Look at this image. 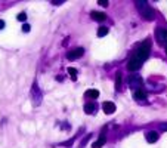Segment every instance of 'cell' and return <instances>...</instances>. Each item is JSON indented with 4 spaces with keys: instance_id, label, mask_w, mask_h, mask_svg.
<instances>
[{
    "instance_id": "obj_1",
    "label": "cell",
    "mask_w": 167,
    "mask_h": 148,
    "mask_svg": "<svg viewBox=\"0 0 167 148\" xmlns=\"http://www.w3.org/2000/svg\"><path fill=\"white\" fill-rule=\"evenodd\" d=\"M136 6H138V9H139V13L144 17V19H148V21L154 19V9L148 5V2L139 0V2H136Z\"/></svg>"
},
{
    "instance_id": "obj_2",
    "label": "cell",
    "mask_w": 167,
    "mask_h": 148,
    "mask_svg": "<svg viewBox=\"0 0 167 148\" xmlns=\"http://www.w3.org/2000/svg\"><path fill=\"white\" fill-rule=\"evenodd\" d=\"M150 51H151V45H150V40H145L144 43L136 49V52H135L133 57H136L138 59H140L142 62H145L146 59H148V57H150Z\"/></svg>"
},
{
    "instance_id": "obj_3",
    "label": "cell",
    "mask_w": 167,
    "mask_h": 148,
    "mask_svg": "<svg viewBox=\"0 0 167 148\" xmlns=\"http://www.w3.org/2000/svg\"><path fill=\"white\" fill-rule=\"evenodd\" d=\"M129 86H130L133 91H138V89H142L144 81H142V79H140L139 76H130V79H129Z\"/></svg>"
},
{
    "instance_id": "obj_4",
    "label": "cell",
    "mask_w": 167,
    "mask_h": 148,
    "mask_svg": "<svg viewBox=\"0 0 167 148\" xmlns=\"http://www.w3.org/2000/svg\"><path fill=\"white\" fill-rule=\"evenodd\" d=\"M142 61L140 59H138L136 57H132V59L127 62V70L129 71H136V70H139L140 68V65H142Z\"/></svg>"
},
{
    "instance_id": "obj_5",
    "label": "cell",
    "mask_w": 167,
    "mask_h": 148,
    "mask_svg": "<svg viewBox=\"0 0 167 148\" xmlns=\"http://www.w3.org/2000/svg\"><path fill=\"white\" fill-rule=\"evenodd\" d=\"M83 55H84V49L83 47H77V49H74V51L68 52L67 58L70 61H76V59H78L80 57H83Z\"/></svg>"
},
{
    "instance_id": "obj_6",
    "label": "cell",
    "mask_w": 167,
    "mask_h": 148,
    "mask_svg": "<svg viewBox=\"0 0 167 148\" xmlns=\"http://www.w3.org/2000/svg\"><path fill=\"white\" fill-rule=\"evenodd\" d=\"M157 39H158L160 43H167V30L166 28L157 30Z\"/></svg>"
},
{
    "instance_id": "obj_7",
    "label": "cell",
    "mask_w": 167,
    "mask_h": 148,
    "mask_svg": "<svg viewBox=\"0 0 167 148\" xmlns=\"http://www.w3.org/2000/svg\"><path fill=\"white\" fill-rule=\"evenodd\" d=\"M90 18L93 19V21H105L106 19V15L104 13V12H90Z\"/></svg>"
},
{
    "instance_id": "obj_8",
    "label": "cell",
    "mask_w": 167,
    "mask_h": 148,
    "mask_svg": "<svg viewBox=\"0 0 167 148\" xmlns=\"http://www.w3.org/2000/svg\"><path fill=\"white\" fill-rule=\"evenodd\" d=\"M102 108H104V113L112 114L114 111H115V104H114V102H104Z\"/></svg>"
},
{
    "instance_id": "obj_9",
    "label": "cell",
    "mask_w": 167,
    "mask_h": 148,
    "mask_svg": "<svg viewBox=\"0 0 167 148\" xmlns=\"http://www.w3.org/2000/svg\"><path fill=\"white\" fill-rule=\"evenodd\" d=\"M146 141L150 144H154L158 141V133H157L155 131H150L148 133H146Z\"/></svg>"
},
{
    "instance_id": "obj_10",
    "label": "cell",
    "mask_w": 167,
    "mask_h": 148,
    "mask_svg": "<svg viewBox=\"0 0 167 148\" xmlns=\"http://www.w3.org/2000/svg\"><path fill=\"white\" fill-rule=\"evenodd\" d=\"M133 96L136 101H145V99H146V92H145L144 89H138V91H135Z\"/></svg>"
},
{
    "instance_id": "obj_11",
    "label": "cell",
    "mask_w": 167,
    "mask_h": 148,
    "mask_svg": "<svg viewBox=\"0 0 167 148\" xmlns=\"http://www.w3.org/2000/svg\"><path fill=\"white\" fill-rule=\"evenodd\" d=\"M98 110L95 102H89V104H84V113L86 114H93Z\"/></svg>"
},
{
    "instance_id": "obj_12",
    "label": "cell",
    "mask_w": 167,
    "mask_h": 148,
    "mask_svg": "<svg viewBox=\"0 0 167 148\" xmlns=\"http://www.w3.org/2000/svg\"><path fill=\"white\" fill-rule=\"evenodd\" d=\"M105 141H106V139H105V135L102 133V135L99 136V139L92 144V148H101V147H104V145H105Z\"/></svg>"
},
{
    "instance_id": "obj_13",
    "label": "cell",
    "mask_w": 167,
    "mask_h": 148,
    "mask_svg": "<svg viewBox=\"0 0 167 148\" xmlns=\"http://www.w3.org/2000/svg\"><path fill=\"white\" fill-rule=\"evenodd\" d=\"M86 96L92 98V99H96V98L99 96V91H96V89H89V91L86 92Z\"/></svg>"
},
{
    "instance_id": "obj_14",
    "label": "cell",
    "mask_w": 167,
    "mask_h": 148,
    "mask_svg": "<svg viewBox=\"0 0 167 148\" xmlns=\"http://www.w3.org/2000/svg\"><path fill=\"white\" fill-rule=\"evenodd\" d=\"M108 34V27H101L99 30H98V36L99 37H104V36Z\"/></svg>"
},
{
    "instance_id": "obj_15",
    "label": "cell",
    "mask_w": 167,
    "mask_h": 148,
    "mask_svg": "<svg viewBox=\"0 0 167 148\" xmlns=\"http://www.w3.org/2000/svg\"><path fill=\"white\" fill-rule=\"evenodd\" d=\"M120 86H121V74L118 73L115 76V89H120Z\"/></svg>"
},
{
    "instance_id": "obj_16",
    "label": "cell",
    "mask_w": 167,
    "mask_h": 148,
    "mask_svg": "<svg viewBox=\"0 0 167 148\" xmlns=\"http://www.w3.org/2000/svg\"><path fill=\"white\" fill-rule=\"evenodd\" d=\"M18 21H21V22H25V21H27V13H25V12H21V13H18Z\"/></svg>"
},
{
    "instance_id": "obj_17",
    "label": "cell",
    "mask_w": 167,
    "mask_h": 148,
    "mask_svg": "<svg viewBox=\"0 0 167 148\" xmlns=\"http://www.w3.org/2000/svg\"><path fill=\"white\" fill-rule=\"evenodd\" d=\"M68 73L72 77V80H77V70L76 68H68Z\"/></svg>"
},
{
    "instance_id": "obj_18",
    "label": "cell",
    "mask_w": 167,
    "mask_h": 148,
    "mask_svg": "<svg viewBox=\"0 0 167 148\" xmlns=\"http://www.w3.org/2000/svg\"><path fill=\"white\" fill-rule=\"evenodd\" d=\"M72 144H74V139L71 138V139H68V141H65V142H62L61 145L62 147H70V145H72Z\"/></svg>"
},
{
    "instance_id": "obj_19",
    "label": "cell",
    "mask_w": 167,
    "mask_h": 148,
    "mask_svg": "<svg viewBox=\"0 0 167 148\" xmlns=\"http://www.w3.org/2000/svg\"><path fill=\"white\" fill-rule=\"evenodd\" d=\"M22 31L24 33H28V31H30V25H28V24H24L22 25Z\"/></svg>"
},
{
    "instance_id": "obj_20",
    "label": "cell",
    "mask_w": 167,
    "mask_h": 148,
    "mask_svg": "<svg viewBox=\"0 0 167 148\" xmlns=\"http://www.w3.org/2000/svg\"><path fill=\"white\" fill-rule=\"evenodd\" d=\"M99 5L104 6V7H106V6H108V2H105V0H99Z\"/></svg>"
},
{
    "instance_id": "obj_21",
    "label": "cell",
    "mask_w": 167,
    "mask_h": 148,
    "mask_svg": "<svg viewBox=\"0 0 167 148\" xmlns=\"http://www.w3.org/2000/svg\"><path fill=\"white\" fill-rule=\"evenodd\" d=\"M3 28H5V22L0 19V30H3Z\"/></svg>"
},
{
    "instance_id": "obj_22",
    "label": "cell",
    "mask_w": 167,
    "mask_h": 148,
    "mask_svg": "<svg viewBox=\"0 0 167 148\" xmlns=\"http://www.w3.org/2000/svg\"><path fill=\"white\" fill-rule=\"evenodd\" d=\"M62 3H64L62 0H61V2H59V0H55V2H53V5H62Z\"/></svg>"
},
{
    "instance_id": "obj_23",
    "label": "cell",
    "mask_w": 167,
    "mask_h": 148,
    "mask_svg": "<svg viewBox=\"0 0 167 148\" xmlns=\"http://www.w3.org/2000/svg\"><path fill=\"white\" fill-rule=\"evenodd\" d=\"M163 129H164V131H167V125H163Z\"/></svg>"
},
{
    "instance_id": "obj_24",
    "label": "cell",
    "mask_w": 167,
    "mask_h": 148,
    "mask_svg": "<svg viewBox=\"0 0 167 148\" xmlns=\"http://www.w3.org/2000/svg\"><path fill=\"white\" fill-rule=\"evenodd\" d=\"M166 52H167V47H166Z\"/></svg>"
}]
</instances>
